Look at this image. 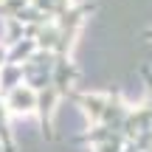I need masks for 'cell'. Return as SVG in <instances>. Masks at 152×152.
I'll use <instances>...</instances> for the list:
<instances>
[{
    "label": "cell",
    "instance_id": "obj_1",
    "mask_svg": "<svg viewBox=\"0 0 152 152\" xmlns=\"http://www.w3.org/2000/svg\"><path fill=\"white\" fill-rule=\"evenodd\" d=\"M93 0H0L3 102L9 115L31 113L54 138V110L79 85L73 45Z\"/></svg>",
    "mask_w": 152,
    "mask_h": 152
},
{
    "label": "cell",
    "instance_id": "obj_2",
    "mask_svg": "<svg viewBox=\"0 0 152 152\" xmlns=\"http://www.w3.org/2000/svg\"><path fill=\"white\" fill-rule=\"evenodd\" d=\"M147 96L132 104L121 93L71 90V102L87 115L82 144L87 152H152V71L144 68Z\"/></svg>",
    "mask_w": 152,
    "mask_h": 152
},
{
    "label": "cell",
    "instance_id": "obj_3",
    "mask_svg": "<svg viewBox=\"0 0 152 152\" xmlns=\"http://www.w3.org/2000/svg\"><path fill=\"white\" fill-rule=\"evenodd\" d=\"M0 73H3V48H0ZM9 110L3 102V76H0V152H17L14 138H11V127H9Z\"/></svg>",
    "mask_w": 152,
    "mask_h": 152
},
{
    "label": "cell",
    "instance_id": "obj_4",
    "mask_svg": "<svg viewBox=\"0 0 152 152\" xmlns=\"http://www.w3.org/2000/svg\"><path fill=\"white\" fill-rule=\"evenodd\" d=\"M144 39H149V42H152V28H147V31H144Z\"/></svg>",
    "mask_w": 152,
    "mask_h": 152
}]
</instances>
